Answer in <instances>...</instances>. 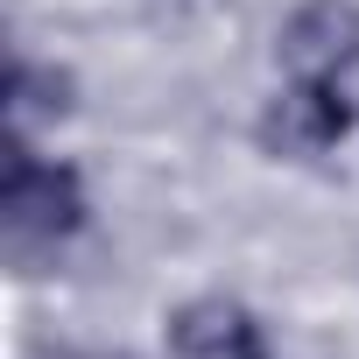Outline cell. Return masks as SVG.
<instances>
[{
    "instance_id": "277c9868",
    "label": "cell",
    "mask_w": 359,
    "mask_h": 359,
    "mask_svg": "<svg viewBox=\"0 0 359 359\" xmlns=\"http://www.w3.org/2000/svg\"><path fill=\"white\" fill-rule=\"evenodd\" d=\"M169 359H268V331L233 296H191L169 310Z\"/></svg>"
},
{
    "instance_id": "3957f363",
    "label": "cell",
    "mask_w": 359,
    "mask_h": 359,
    "mask_svg": "<svg viewBox=\"0 0 359 359\" xmlns=\"http://www.w3.org/2000/svg\"><path fill=\"white\" fill-rule=\"evenodd\" d=\"M275 57L289 78H345L359 64V0H303L275 36Z\"/></svg>"
},
{
    "instance_id": "5b68a950",
    "label": "cell",
    "mask_w": 359,
    "mask_h": 359,
    "mask_svg": "<svg viewBox=\"0 0 359 359\" xmlns=\"http://www.w3.org/2000/svg\"><path fill=\"white\" fill-rule=\"evenodd\" d=\"M71 71L57 64H36V57H15V78H8V120L15 127H36V120H64L71 113Z\"/></svg>"
},
{
    "instance_id": "7a4b0ae2",
    "label": "cell",
    "mask_w": 359,
    "mask_h": 359,
    "mask_svg": "<svg viewBox=\"0 0 359 359\" xmlns=\"http://www.w3.org/2000/svg\"><path fill=\"white\" fill-rule=\"evenodd\" d=\"M345 134H352V99L338 78H289L254 120V141L275 162H317Z\"/></svg>"
},
{
    "instance_id": "6da1fadb",
    "label": "cell",
    "mask_w": 359,
    "mask_h": 359,
    "mask_svg": "<svg viewBox=\"0 0 359 359\" xmlns=\"http://www.w3.org/2000/svg\"><path fill=\"white\" fill-rule=\"evenodd\" d=\"M85 176L57 155H36L22 134L8 148V176H0V219H8V247L15 261L43 254V247H64L71 233H85Z\"/></svg>"
}]
</instances>
